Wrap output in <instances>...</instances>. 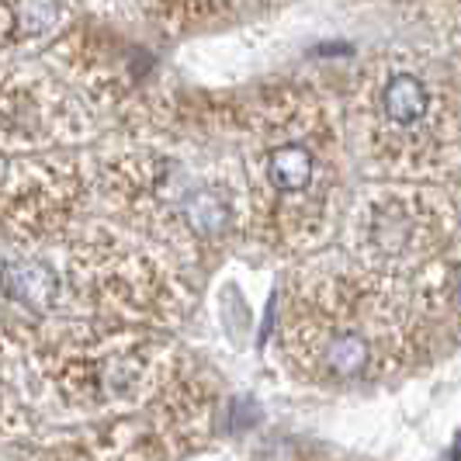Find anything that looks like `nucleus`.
<instances>
[{"label": "nucleus", "instance_id": "nucleus-1", "mask_svg": "<svg viewBox=\"0 0 461 461\" xmlns=\"http://www.w3.org/2000/svg\"><path fill=\"white\" fill-rule=\"evenodd\" d=\"M7 292L28 309L46 312L59 295V277L42 260H18L7 264Z\"/></svg>", "mask_w": 461, "mask_h": 461}, {"label": "nucleus", "instance_id": "nucleus-2", "mask_svg": "<svg viewBox=\"0 0 461 461\" xmlns=\"http://www.w3.org/2000/svg\"><path fill=\"white\" fill-rule=\"evenodd\" d=\"M267 174H271V185L277 191L299 194V191H305V187L312 185V174H316L312 153L305 146H295V142L277 146V149H271V157H267Z\"/></svg>", "mask_w": 461, "mask_h": 461}, {"label": "nucleus", "instance_id": "nucleus-3", "mask_svg": "<svg viewBox=\"0 0 461 461\" xmlns=\"http://www.w3.org/2000/svg\"><path fill=\"white\" fill-rule=\"evenodd\" d=\"M427 104H430L427 87L416 77H410V73H395L393 80L385 84V91H382V108H385V115L393 118L395 125L420 122V118L427 115Z\"/></svg>", "mask_w": 461, "mask_h": 461}, {"label": "nucleus", "instance_id": "nucleus-4", "mask_svg": "<svg viewBox=\"0 0 461 461\" xmlns=\"http://www.w3.org/2000/svg\"><path fill=\"white\" fill-rule=\"evenodd\" d=\"M368 344H365V337L361 333H337L323 350V361L330 375H337V378H354V375H361L365 365H368Z\"/></svg>", "mask_w": 461, "mask_h": 461}, {"label": "nucleus", "instance_id": "nucleus-5", "mask_svg": "<svg viewBox=\"0 0 461 461\" xmlns=\"http://www.w3.org/2000/svg\"><path fill=\"white\" fill-rule=\"evenodd\" d=\"M11 18L22 39H39L59 22V0H11Z\"/></svg>", "mask_w": 461, "mask_h": 461}, {"label": "nucleus", "instance_id": "nucleus-6", "mask_svg": "<svg viewBox=\"0 0 461 461\" xmlns=\"http://www.w3.org/2000/svg\"><path fill=\"white\" fill-rule=\"evenodd\" d=\"M185 215L202 236H219L230 226V208L212 191H191L185 198Z\"/></svg>", "mask_w": 461, "mask_h": 461}, {"label": "nucleus", "instance_id": "nucleus-7", "mask_svg": "<svg viewBox=\"0 0 461 461\" xmlns=\"http://www.w3.org/2000/svg\"><path fill=\"white\" fill-rule=\"evenodd\" d=\"M455 299H458V305H461V281H458V292H455Z\"/></svg>", "mask_w": 461, "mask_h": 461}]
</instances>
